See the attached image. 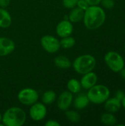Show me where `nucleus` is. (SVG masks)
Masks as SVG:
<instances>
[{"instance_id": "1", "label": "nucleus", "mask_w": 125, "mask_h": 126, "mask_svg": "<svg viewBox=\"0 0 125 126\" xmlns=\"http://www.w3.org/2000/svg\"><path fill=\"white\" fill-rule=\"evenodd\" d=\"M105 18V13L102 8L97 5H91L85 10L84 24L88 30H96L104 24Z\"/></svg>"}, {"instance_id": "2", "label": "nucleus", "mask_w": 125, "mask_h": 126, "mask_svg": "<svg viewBox=\"0 0 125 126\" xmlns=\"http://www.w3.org/2000/svg\"><path fill=\"white\" fill-rule=\"evenodd\" d=\"M25 111L19 107H11L3 114L1 122L6 126H21L26 122Z\"/></svg>"}, {"instance_id": "3", "label": "nucleus", "mask_w": 125, "mask_h": 126, "mask_svg": "<svg viewBox=\"0 0 125 126\" xmlns=\"http://www.w3.org/2000/svg\"><path fill=\"white\" fill-rule=\"evenodd\" d=\"M96 66V59L91 55H83L77 57L74 63V69L80 75L92 72Z\"/></svg>"}, {"instance_id": "4", "label": "nucleus", "mask_w": 125, "mask_h": 126, "mask_svg": "<svg viewBox=\"0 0 125 126\" xmlns=\"http://www.w3.org/2000/svg\"><path fill=\"white\" fill-rule=\"evenodd\" d=\"M87 96L90 102L94 104H101L109 98L110 91L105 86L94 85L89 89Z\"/></svg>"}, {"instance_id": "5", "label": "nucleus", "mask_w": 125, "mask_h": 126, "mask_svg": "<svg viewBox=\"0 0 125 126\" xmlns=\"http://www.w3.org/2000/svg\"><path fill=\"white\" fill-rule=\"evenodd\" d=\"M105 61L108 66L113 72H120L125 67L123 58L116 52H108L105 55Z\"/></svg>"}, {"instance_id": "6", "label": "nucleus", "mask_w": 125, "mask_h": 126, "mask_svg": "<svg viewBox=\"0 0 125 126\" xmlns=\"http://www.w3.org/2000/svg\"><path fill=\"white\" fill-rule=\"evenodd\" d=\"M18 99L19 102L25 106H32L38 100V93L32 88H25L21 89L18 94Z\"/></svg>"}, {"instance_id": "7", "label": "nucleus", "mask_w": 125, "mask_h": 126, "mask_svg": "<svg viewBox=\"0 0 125 126\" xmlns=\"http://www.w3.org/2000/svg\"><path fill=\"white\" fill-rule=\"evenodd\" d=\"M41 44L43 49L49 53L57 52L60 48V41L53 35H46L41 38Z\"/></svg>"}, {"instance_id": "8", "label": "nucleus", "mask_w": 125, "mask_h": 126, "mask_svg": "<svg viewBox=\"0 0 125 126\" xmlns=\"http://www.w3.org/2000/svg\"><path fill=\"white\" fill-rule=\"evenodd\" d=\"M47 110L45 104L41 103H35L32 105L29 109L30 117L35 121H41L43 120L46 115Z\"/></svg>"}, {"instance_id": "9", "label": "nucleus", "mask_w": 125, "mask_h": 126, "mask_svg": "<svg viewBox=\"0 0 125 126\" xmlns=\"http://www.w3.org/2000/svg\"><path fill=\"white\" fill-rule=\"evenodd\" d=\"M73 32V25L69 20H63L60 21L56 27V32L60 38L70 36Z\"/></svg>"}, {"instance_id": "10", "label": "nucleus", "mask_w": 125, "mask_h": 126, "mask_svg": "<svg viewBox=\"0 0 125 126\" xmlns=\"http://www.w3.org/2000/svg\"><path fill=\"white\" fill-rule=\"evenodd\" d=\"M73 100V95L72 93L69 91H64L63 92L57 99V107L62 111L68 110L72 103Z\"/></svg>"}, {"instance_id": "11", "label": "nucleus", "mask_w": 125, "mask_h": 126, "mask_svg": "<svg viewBox=\"0 0 125 126\" xmlns=\"http://www.w3.org/2000/svg\"><path fill=\"white\" fill-rule=\"evenodd\" d=\"M15 48L13 40L6 37H0V57H4L12 53Z\"/></svg>"}, {"instance_id": "12", "label": "nucleus", "mask_w": 125, "mask_h": 126, "mask_svg": "<svg viewBox=\"0 0 125 126\" xmlns=\"http://www.w3.org/2000/svg\"><path fill=\"white\" fill-rule=\"evenodd\" d=\"M97 82V75L92 72H88L86 74L83 75V77L81 79L80 84L81 86L83 87L85 89H89L94 85H96Z\"/></svg>"}, {"instance_id": "13", "label": "nucleus", "mask_w": 125, "mask_h": 126, "mask_svg": "<svg viewBox=\"0 0 125 126\" xmlns=\"http://www.w3.org/2000/svg\"><path fill=\"white\" fill-rule=\"evenodd\" d=\"M122 106V101L116 97L108 99L105 101V109L109 113H115L118 111Z\"/></svg>"}, {"instance_id": "14", "label": "nucleus", "mask_w": 125, "mask_h": 126, "mask_svg": "<svg viewBox=\"0 0 125 126\" xmlns=\"http://www.w3.org/2000/svg\"><path fill=\"white\" fill-rule=\"evenodd\" d=\"M84 13H85V10H82L81 8L78 7H74V8L71 9V12L69 13L68 18L71 23L80 22L83 18Z\"/></svg>"}, {"instance_id": "15", "label": "nucleus", "mask_w": 125, "mask_h": 126, "mask_svg": "<svg viewBox=\"0 0 125 126\" xmlns=\"http://www.w3.org/2000/svg\"><path fill=\"white\" fill-rule=\"evenodd\" d=\"M12 24V18L7 10L1 7L0 8V27L7 28Z\"/></svg>"}, {"instance_id": "16", "label": "nucleus", "mask_w": 125, "mask_h": 126, "mask_svg": "<svg viewBox=\"0 0 125 126\" xmlns=\"http://www.w3.org/2000/svg\"><path fill=\"white\" fill-rule=\"evenodd\" d=\"M54 63L57 68L62 69H68L71 66V61L67 57L63 55L57 56L54 60Z\"/></svg>"}, {"instance_id": "17", "label": "nucleus", "mask_w": 125, "mask_h": 126, "mask_svg": "<svg viewBox=\"0 0 125 126\" xmlns=\"http://www.w3.org/2000/svg\"><path fill=\"white\" fill-rule=\"evenodd\" d=\"M89 102L90 101L88 98V96L86 94H81L75 98L74 105L75 109L78 110H82L88 105Z\"/></svg>"}, {"instance_id": "18", "label": "nucleus", "mask_w": 125, "mask_h": 126, "mask_svg": "<svg viewBox=\"0 0 125 126\" xmlns=\"http://www.w3.org/2000/svg\"><path fill=\"white\" fill-rule=\"evenodd\" d=\"M67 88L70 92L72 94H77L78 93L81 89V84L80 82H79L77 80L73 78L68 81L67 83Z\"/></svg>"}, {"instance_id": "19", "label": "nucleus", "mask_w": 125, "mask_h": 126, "mask_svg": "<svg viewBox=\"0 0 125 126\" xmlns=\"http://www.w3.org/2000/svg\"><path fill=\"white\" fill-rule=\"evenodd\" d=\"M56 99V94L52 90H48L45 92L42 96V101L43 103L45 105H50L52 104Z\"/></svg>"}, {"instance_id": "20", "label": "nucleus", "mask_w": 125, "mask_h": 126, "mask_svg": "<svg viewBox=\"0 0 125 126\" xmlns=\"http://www.w3.org/2000/svg\"><path fill=\"white\" fill-rule=\"evenodd\" d=\"M116 118L111 113L103 114L101 116V122L105 126H114L116 123Z\"/></svg>"}, {"instance_id": "21", "label": "nucleus", "mask_w": 125, "mask_h": 126, "mask_svg": "<svg viewBox=\"0 0 125 126\" xmlns=\"http://www.w3.org/2000/svg\"><path fill=\"white\" fill-rule=\"evenodd\" d=\"M60 47H62L63 49H70L73 47L76 43L75 39L71 36H67L65 38H62L61 41H60Z\"/></svg>"}, {"instance_id": "22", "label": "nucleus", "mask_w": 125, "mask_h": 126, "mask_svg": "<svg viewBox=\"0 0 125 126\" xmlns=\"http://www.w3.org/2000/svg\"><path fill=\"white\" fill-rule=\"evenodd\" d=\"M65 114H66V118L71 123H78L80 120V114L75 111H71L68 109L66 111Z\"/></svg>"}, {"instance_id": "23", "label": "nucleus", "mask_w": 125, "mask_h": 126, "mask_svg": "<svg viewBox=\"0 0 125 126\" xmlns=\"http://www.w3.org/2000/svg\"><path fill=\"white\" fill-rule=\"evenodd\" d=\"M78 0H63V4L66 8L72 9L77 6Z\"/></svg>"}, {"instance_id": "24", "label": "nucleus", "mask_w": 125, "mask_h": 126, "mask_svg": "<svg viewBox=\"0 0 125 126\" xmlns=\"http://www.w3.org/2000/svg\"><path fill=\"white\" fill-rule=\"evenodd\" d=\"M101 2H102V6L107 9H111L115 5L114 0H102Z\"/></svg>"}, {"instance_id": "25", "label": "nucleus", "mask_w": 125, "mask_h": 126, "mask_svg": "<svg viewBox=\"0 0 125 126\" xmlns=\"http://www.w3.org/2000/svg\"><path fill=\"white\" fill-rule=\"evenodd\" d=\"M77 6L80 8H81L83 10H85L90 5L88 4V2L85 0H78L77 3Z\"/></svg>"}, {"instance_id": "26", "label": "nucleus", "mask_w": 125, "mask_h": 126, "mask_svg": "<svg viewBox=\"0 0 125 126\" xmlns=\"http://www.w3.org/2000/svg\"><path fill=\"white\" fill-rule=\"evenodd\" d=\"M45 126H60V124L59 123H57V121L55 120H50L49 121H47L46 123H45Z\"/></svg>"}, {"instance_id": "27", "label": "nucleus", "mask_w": 125, "mask_h": 126, "mask_svg": "<svg viewBox=\"0 0 125 126\" xmlns=\"http://www.w3.org/2000/svg\"><path fill=\"white\" fill-rule=\"evenodd\" d=\"M10 0H0V7H6L10 4Z\"/></svg>"}, {"instance_id": "28", "label": "nucleus", "mask_w": 125, "mask_h": 126, "mask_svg": "<svg viewBox=\"0 0 125 126\" xmlns=\"http://www.w3.org/2000/svg\"><path fill=\"white\" fill-rule=\"evenodd\" d=\"M85 1L91 6V5H98L99 3H101L102 0H85Z\"/></svg>"}, {"instance_id": "29", "label": "nucleus", "mask_w": 125, "mask_h": 126, "mask_svg": "<svg viewBox=\"0 0 125 126\" xmlns=\"http://www.w3.org/2000/svg\"><path fill=\"white\" fill-rule=\"evenodd\" d=\"M125 96V94H124V92H122V91H120V90H119V91L116 92V98H118V99L120 100L121 101L122 100V99L124 98Z\"/></svg>"}, {"instance_id": "30", "label": "nucleus", "mask_w": 125, "mask_h": 126, "mask_svg": "<svg viewBox=\"0 0 125 126\" xmlns=\"http://www.w3.org/2000/svg\"><path fill=\"white\" fill-rule=\"evenodd\" d=\"M120 72H121V75H122V77H123V78L125 79V69L123 68Z\"/></svg>"}, {"instance_id": "31", "label": "nucleus", "mask_w": 125, "mask_h": 126, "mask_svg": "<svg viewBox=\"0 0 125 126\" xmlns=\"http://www.w3.org/2000/svg\"><path fill=\"white\" fill-rule=\"evenodd\" d=\"M122 104L123 107L125 108V96L124 97V98L122 99Z\"/></svg>"}, {"instance_id": "32", "label": "nucleus", "mask_w": 125, "mask_h": 126, "mask_svg": "<svg viewBox=\"0 0 125 126\" xmlns=\"http://www.w3.org/2000/svg\"><path fill=\"white\" fill-rule=\"evenodd\" d=\"M1 119H2V116H1V113H0V122L1 121Z\"/></svg>"}]
</instances>
